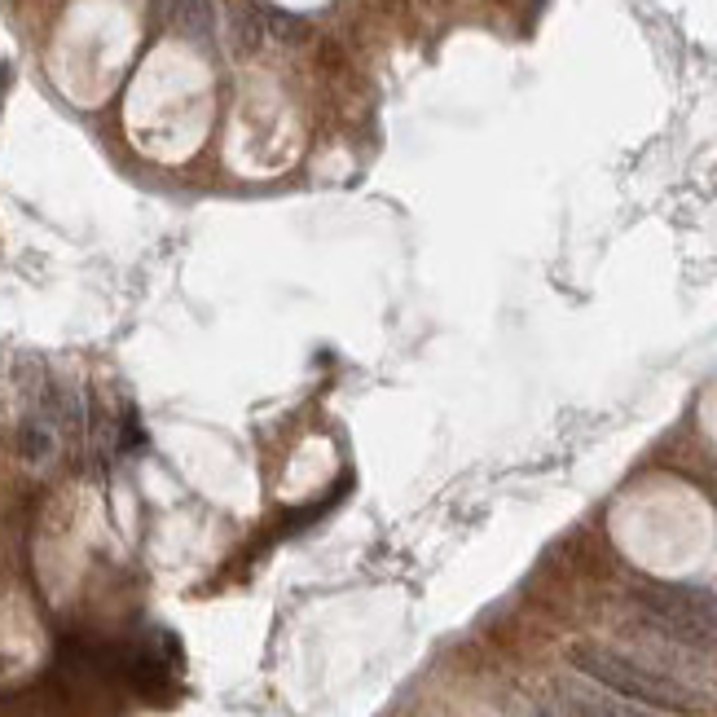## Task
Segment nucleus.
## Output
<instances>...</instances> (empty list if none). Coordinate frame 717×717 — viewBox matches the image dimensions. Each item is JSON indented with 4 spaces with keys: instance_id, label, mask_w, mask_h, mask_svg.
I'll return each mask as SVG.
<instances>
[{
    "instance_id": "nucleus-1",
    "label": "nucleus",
    "mask_w": 717,
    "mask_h": 717,
    "mask_svg": "<svg viewBox=\"0 0 717 717\" xmlns=\"http://www.w3.org/2000/svg\"><path fill=\"white\" fill-rule=\"evenodd\" d=\"M568 665L586 682H594V687L612 691V696H621V700L643 704V709H656V713L696 717V713L713 709V700L704 696L700 687H691L682 674H674V669L647 665V660L625 656V652L603 647V643H572Z\"/></svg>"
},
{
    "instance_id": "nucleus-2",
    "label": "nucleus",
    "mask_w": 717,
    "mask_h": 717,
    "mask_svg": "<svg viewBox=\"0 0 717 717\" xmlns=\"http://www.w3.org/2000/svg\"><path fill=\"white\" fill-rule=\"evenodd\" d=\"M643 625L678 647H717V590L687 581H643L634 590Z\"/></svg>"
},
{
    "instance_id": "nucleus-3",
    "label": "nucleus",
    "mask_w": 717,
    "mask_h": 717,
    "mask_svg": "<svg viewBox=\"0 0 717 717\" xmlns=\"http://www.w3.org/2000/svg\"><path fill=\"white\" fill-rule=\"evenodd\" d=\"M542 713L546 717H656V709H643V704L621 700L612 691L577 687V682H555Z\"/></svg>"
},
{
    "instance_id": "nucleus-4",
    "label": "nucleus",
    "mask_w": 717,
    "mask_h": 717,
    "mask_svg": "<svg viewBox=\"0 0 717 717\" xmlns=\"http://www.w3.org/2000/svg\"><path fill=\"white\" fill-rule=\"evenodd\" d=\"M172 5H176V22L190 36H207L212 31V0H172Z\"/></svg>"
},
{
    "instance_id": "nucleus-5",
    "label": "nucleus",
    "mask_w": 717,
    "mask_h": 717,
    "mask_svg": "<svg viewBox=\"0 0 717 717\" xmlns=\"http://www.w3.org/2000/svg\"><path fill=\"white\" fill-rule=\"evenodd\" d=\"M18 449H22V458H31V462L49 458L53 454V432L31 418V423H22V432H18Z\"/></svg>"
}]
</instances>
